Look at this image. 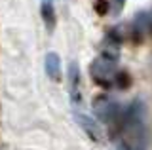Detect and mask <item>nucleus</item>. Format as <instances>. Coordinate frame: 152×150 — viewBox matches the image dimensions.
<instances>
[{
    "label": "nucleus",
    "instance_id": "nucleus-2",
    "mask_svg": "<svg viewBox=\"0 0 152 150\" xmlns=\"http://www.w3.org/2000/svg\"><path fill=\"white\" fill-rule=\"evenodd\" d=\"M42 10H44V17H46V21L50 23V21H53V8H51V0H44L42 2Z\"/></svg>",
    "mask_w": 152,
    "mask_h": 150
},
{
    "label": "nucleus",
    "instance_id": "nucleus-3",
    "mask_svg": "<svg viewBox=\"0 0 152 150\" xmlns=\"http://www.w3.org/2000/svg\"><path fill=\"white\" fill-rule=\"evenodd\" d=\"M118 82H120L122 87L127 86V84H129V78H127V74H120V76H118Z\"/></svg>",
    "mask_w": 152,
    "mask_h": 150
},
{
    "label": "nucleus",
    "instance_id": "nucleus-1",
    "mask_svg": "<svg viewBox=\"0 0 152 150\" xmlns=\"http://www.w3.org/2000/svg\"><path fill=\"white\" fill-rule=\"evenodd\" d=\"M108 10H110V2L108 0H95V12L99 15H104Z\"/></svg>",
    "mask_w": 152,
    "mask_h": 150
}]
</instances>
